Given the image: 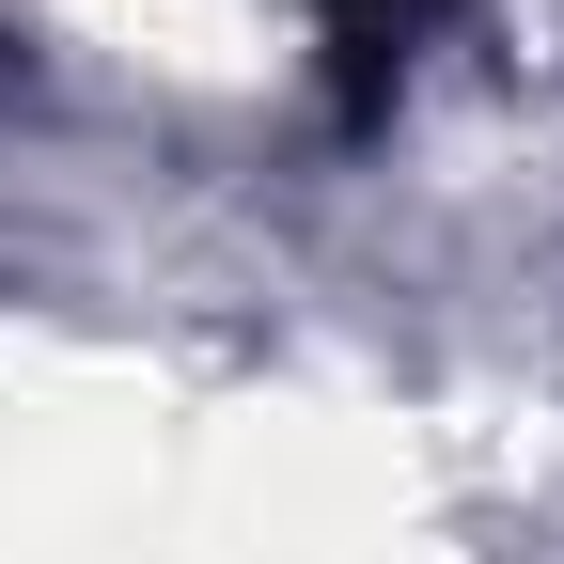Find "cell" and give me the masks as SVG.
<instances>
[{"label": "cell", "mask_w": 564, "mask_h": 564, "mask_svg": "<svg viewBox=\"0 0 564 564\" xmlns=\"http://www.w3.org/2000/svg\"><path fill=\"white\" fill-rule=\"evenodd\" d=\"M440 17L455 0H314V32H329V79H345V110H377L423 47H440Z\"/></svg>", "instance_id": "obj_1"}]
</instances>
